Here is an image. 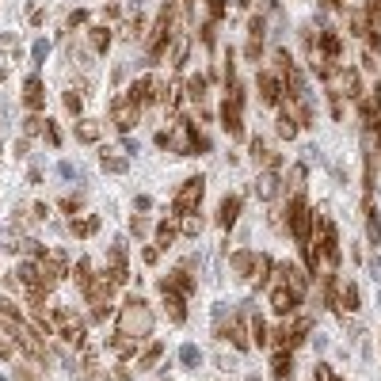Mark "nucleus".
<instances>
[{
	"instance_id": "obj_17",
	"label": "nucleus",
	"mask_w": 381,
	"mask_h": 381,
	"mask_svg": "<svg viewBox=\"0 0 381 381\" xmlns=\"http://www.w3.org/2000/svg\"><path fill=\"white\" fill-rule=\"evenodd\" d=\"M241 206H244L241 195H225L221 206H217V225H221V229H232V225H237V217H241Z\"/></svg>"
},
{
	"instance_id": "obj_2",
	"label": "nucleus",
	"mask_w": 381,
	"mask_h": 381,
	"mask_svg": "<svg viewBox=\"0 0 381 381\" xmlns=\"http://www.w3.org/2000/svg\"><path fill=\"white\" fill-rule=\"evenodd\" d=\"M0 328L8 331V340L16 343V347L23 351L31 362H39V366L50 362V351H46V343H42V331L39 328H27L23 320H4V316H0Z\"/></svg>"
},
{
	"instance_id": "obj_18",
	"label": "nucleus",
	"mask_w": 381,
	"mask_h": 381,
	"mask_svg": "<svg viewBox=\"0 0 381 381\" xmlns=\"http://www.w3.org/2000/svg\"><path fill=\"white\" fill-rule=\"evenodd\" d=\"M23 103H27V111L42 115V107H46V91H42V80H39V76H27V84H23Z\"/></svg>"
},
{
	"instance_id": "obj_11",
	"label": "nucleus",
	"mask_w": 381,
	"mask_h": 381,
	"mask_svg": "<svg viewBox=\"0 0 381 381\" xmlns=\"http://www.w3.org/2000/svg\"><path fill=\"white\" fill-rule=\"evenodd\" d=\"M256 91H259V103H267V107H279L282 96H286V80H282L279 73H259V76H256Z\"/></svg>"
},
{
	"instance_id": "obj_28",
	"label": "nucleus",
	"mask_w": 381,
	"mask_h": 381,
	"mask_svg": "<svg viewBox=\"0 0 381 381\" xmlns=\"http://www.w3.org/2000/svg\"><path fill=\"white\" fill-rule=\"evenodd\" d=\"M100 138H103V122H96V118H80V122H76V141L96 145Z\"/></svg>"
},
{
	"instance_id": "obj_20",
	"label": "nucleus",
	"mask_w": 381,
	"mask_h": 381,
	"mask_svg": "<svg viewBox=\"0 0 381 381\" xmlns=\"http://www.w3.org/2000/svg\"><path fill=\"white\" fill-rule=\"evenodd\" d=\"M331 309H340V313H355V309H358L355 282H340V286H336V301H331Z\"/></svg>"
},
{
	"instance_id": "obj_31",
	"label": "nucleus",
	"mask_w": 381,
	"mask_h": 381,
	"mask_svg": "<svg viewBox=\"0 0 381 381\" xmlns=\"http://www.w3.org/2000/svg\"><path fill=\"white\" fill-rule=\"evenodd\" d=\"M100 164H103V172H115V175H122L126 168H130V160H126V157H118L115 149H100Z\"/></svg>"
},
{
	"instance_id": "obj_36",
	"label": "nucleus",
	"mask_w": 381,
	"mask_h": 381,
	"mask_svg": "<svg viewBox=\"0 0 381 381\" xmlns=\"http://www.w3.org/2000/svg\"><path fill=\"white\" fill-rule=\"evenodd\" d=\"M88 39H91V50H96V54H107L111 50V31H107V27H91Z\"/></svg>"
},
{
	"instance_id": "obj_40",
	"label": "nucleus",
	"mask_w": 381,
	"mask_h": 381,
	"mask_svg": "<svg viewBox=\"0 0 381 381\" xmlns=\"http://www.w3.org/2000/svg\"><path fill=\"white\" fill-rule=\"evenodd\" d=\"M252 343H259V347H267V343H271V331H267L263 316H252Z\"/></svg>"
},
{
	"instance_id": "obj_8",
	"label": "nucleus",
	"mask_w": 381,
	"mask_h": 381,
	"mask_svg": "<svg viewBox=\"0 0 381 381\" xmlns=\"http://www.w3.org/2000/svg\"><path fill=\"white\" fill-rule=\"evenodd\" d=\"M202 195H206V179L202 175H190V179H183V187L175 190V199H172V214L183 217V214H195L202 202Z\"/></svg>"
},
{
	"instance_id": "obj_16",
	"label": "nucleus",
	"mask_w": 381,
	"mask_h": 381,
	"mask_svg": "<svg viewBox=\"0 0 381 381\" xmlns=\"http://www.w3.org/2000/svg\"><path fill=\"white\" fill-rule=\"evenodd\" d=\"M279 274H282V286H290V290L305 294L309 290V271L298 263H279Z\"/></svg>"
},
{
	"instance_id": "obj_47",
	"label": "nucleus",
	"mask_w": 381,
	"mask_h": 381,
	"mask_svg": "<svg viewBox=\"0 0 381 381\" xmlns=\"http://www.w3.org/2000/svg\"><path fill=\"white\" fill-rule=\"evenodd\" d=\"M130 232H133V237H145V232H149V217L133 214V217H130Z\"/></svg>"
},
{
	"instance_id": "obj_9",
	"label": "nucleus",
	"mask_w": 381,
	"mask_h": 381,
	"mask_svg": "<svg viewBox=\"0 0 381 381\" xmlns=\"http://www.w3.org/2000/svg\"><path fill=\"white\" fill-rule=\"evenodd\" d=\"M50 320H54V331H58L65 343H76V347H84V340H88V328H84V320L76 313H69V309H54L50 313Z\"/></svg>"
},
{
	"instance_id": "obj_54",
	"label": "nucleus",
	"mask_w": 381,
	"mask_h": 381,
	"mask_svg": "<svg viewBox=\"0 0 381 381\" xmlns=\"http://www.w3.org/2000/svg\"><path fill=\"white\" fill-rule=\"evenodd\" d=\"M84 23H88V12H84V8H76L73 16H69V31H76V27H84Z\"/></svg>"
},
{
	"instance_id": "obj_15",
	"label": "nucleus",
	"mask_w": 381,
	"mask_h": 381,
	"mask_svg": "<svg viewBox=\"0 0 381 381\" xmlns=\"http://www.w3.org/2000/svg\"><path fill=\"white\" fill-rule=\"evenodd\" d=\"M362 217H366V237H370V244H381V217H378L373 190H366V199H362Z\"/></svg>"
},
{
	"instance_id": "obj_45",
	"label": "nucleus",
	"mask_w": 381,
	"mask_h": 381,
	"mask_svg": "<svg viewBox=\"0 0 381 381\" xmlns=\"http://www.w3.org/2000/svg\"><path fill=\"white\" fill-rule=\"evenodd\" d=\"M0 244H4L8 252H23L27 237H19V232H12V229H0Z\"/></svg>"
},
{
	"instance_id": "obj_10",
	"label": "nucleus",
	"mask_w": 381,
	"mask_h": 381,
	"mask_svg": "<svg viewBox=\"0 0 381 381\" xmlns=\"http://www.w3.org/2000/svg\"><path fill=\"white\" fill-rule=\"evenodd\" d=\"M39 267H42V279H46V286H50V290L58 286L61 279H65V274H73V271H69V256L61 248H50L46 256L39 259Z\"/></svg>"
},
{
	"instance_id": "obj_46",
	"label": "nucleus",
	"mask_w": 381,
	"mask_h": 381,
	"mask_svg": "<svg viewBox=\"0 0 381 381\" xmlns=\"http://www.w3.org/2000/svg\"><path fill=\"white\" fill-rule=\"evenodd\" d=\"M0 316H4V320H23V313L16 309V301H12V298H0Z\"/></svg>"
},
{
	"instance_id": "obj_33",
	"label": "nucleus",
	"mask_w": 381,
	"mask_h": 381,
	"mask_svg": "<svg viewBox=\"0 0 381 381\" xmlns=\"http://www.w3.org/2000/svg\"><path fill=\"white\" fill-rule=\"evenodd\" d=\"M160 358H164V343H149V347L138 355V370H153Z\"/></svg>"
},
{
	"instance_id": "obj_53",
	"label": "nucleus",
	"mask_w": 381,
	"mask_h": 381,
	"mask_svg": "<svg viewBox=\"0 0 381 381\" xmlns=\"http://www.w3.org/2000/svg\"><path fill=\"white\" fill-rule=\"evenodd\" d=\"M65 107L73 111V115H80V107H84V100L76 96V91H65Z\"/></svg>"
},
{
	"instance_id": "obj_34",
	"label": "nucleus",
	"mask_w": 381,
	"mask_h": 381,
	"mask_svg": "<svg viewBox=\"0 0 381 381\" xmlns=\"http://www.w3.org/2000/svg\"><path fill=\"white\" fill-rule=\"evenodd\" d=\"M256 195H259V199H274V195H279V175H274V172H263V175H259V179H256Z\"/></svg>"
},
{
	"instance_id": "obj_5",
	"label": "nucleus",
	"mask_w": 381,
	"mask_h": 381,
	"mask_svg": "<svg viewBox=\"0 0 381 381\" xmlns=\"http://www.w3.org/2000/svg\"><path fill=\"white\" fill-rule=\"evenodd\" d=\"M229 96L221 103V130L229 138H244V88L241 84H229Z\"/></svg>"
},
{
	"instance_id": "obj_22",
	"label": "nucleus",
	"mask_w": 381,
	"mask_h": 381,
	"mask_svg": "<svg viewBox=\"0 0 381 381\" xmlns=\"http://www.w3.org/2000/svg\"><path fill=\"white\" fill-rule=\"evenodd\" d=\"M126 96H130V100L138 103V107H145V103H149L153 96H157V80H153V76H138V80L130 84V91H126Z\"/></svg>"
},
{
	"instance_id": "obj_21",
	"label": "nucleus",
	"mask_w": 381,
	"mask_h": 381,
	"mask_svg": "<svg viewBox=\"0 0 381 381\" xmlns=\"http://www.w3.org/2000/svg\"><path fill=\"white\" fill-rule=\"evenodd\" d=\"M164 294V313H168V320L172 324H183L187 320V301H183V294L179 290H160Z\"/></svg>"
},
{
	"instance_id": "obj_57",
	"label": "nucleus",
	"mask_w": 381,
	"mask_h": 381,
	"mask_svg": "<svg viewBox=\"0 0 381 381\" xmlns=\"http://www.w3.org/2000/svg\"><path fill=\"white\" fill-rule=\"evenodd\" d=\"M141 259H145V263H157V259H160V248H145V252H141Z\"/></svg>"
},
{
	"instance_id": "obj_14",
	"label": "nucleus",
	"mask_w": 381,
	"mask_h": 381,
	"mask_svg": "<svg viewBox=\"0 0 381 381\" xmlns=\"http://www.w3.org/2000/svg\"><path fill=\"white\" fill-rule=\"evenodd\" d=\"M111 282L115 286H126L130 282V263H126V241H115V248H111Z\"/></svg>"
},
{
	"instance_id": "obj_60",
	"label": "nucleus",
	"mask_w": 381,
	"mask_h": 381,
	"mask_svg": "<svg viewBox=\"0 0 381 381\" xmlns=\"http://www.w3.org/2000/svg\"><path fill=\"white\" fill-rule=\"evenodd\" d=\"M183 4H190V0H183Z\"/></svg>"
},
{
	"instance_id": "obj_4",
	"label": "nucleus",
	"mask_w": 381,
	"mask_h": 381,
	"mask_svg": "<svg viewBox=\"0 0 381 381\" xmlns=\"http://www.w3.org/2000/svg\"><path fill=\"white\" fill-rule=\"evenodd\" d=\"M172 39H175V4L168 0L164 8H160L157 23H153V31H149V61L164 58V50L172 46Z\"/></svg>"
},
{
	"instance_id": "obj_29",
	"label": "nucleus",
	"mask_w": 381,
	"mask_h": 381,
	"mask_svg": "<svg viewBox=\"0 0 381 381\" xmlns=\"http://www.w3.org/2000/svg\"><path fill=\"white\" fill-rule=\"evenodd\" d=\"M271 378H274V381H290V378H294V355H290V351H279V355H274Z\"/></svg>"
},
{
	"instance_id": "obj_13",
	"label": "nucleus",
	"mask_w": 381,
	"mask_h": 381,
	"mask_svg": "<svg viewBox=\"0 0 381 381\" xmlns=\"http://www.w3.org/2000/svg\"><path fill=\"white\" fill-rule=\"evenodd\" d=\"M298 305H301V294H298V290L282 286V282L271 290V309H274L279 316H294V313H298Z\"/></svg>"
},
{
	"instance_id": "obj_55",
	"label": "nucleus",
	"mask_w": 381,
	"mask_h": 381,
	"mask_svg": "<svg viewBox=\"0 0 381 381\" xmlns=\"http://www.w3.org/2000/svg\"><path fill=\"white\" fill-rule=\"evenodd\" d=\"M316 381H343L340 373H331L328 366H316Z\"/></svg>"
},
{
	"instance_id": "obj_30",
	"label": "nucleus",
	"mask_w": 381,
	"mask_h": 381,
	"mask_svg": "<svg viewBox=\"0 0 381 381\" xmlns=\"http://www.w3.org/2000/svg\"><path fill=\"white\" fill-rule=\"evenodd\" d=\"M111 351H115V355H138L141 351V340H133V336H122V331H115V336H111Z\"/></svg>"
},
{
	"instance_id": "obj_35",
	"label": "nucleus",
	"mask_w": 381,
	"mask_h": 381,
	"mask_svg": "<svg viewBox=\"0 0 381 381\" xmlns=\"http://www.w3.org/2000/svg\"><path fill=\"white\" fill-rule=\"evenodd\" d=\"M229 263L237 267L241 274H256V252H232Z\"/></svg>"
},
{
	"instance_id": "obj_56",
	"label": "nucleus",
	"mask_w": 381,
	"mask_h": 381,
	"mask_svg": "<svg viewBox=\"0 0 381 381\" xmlns=\"http://www.w3.org/2000/svg\"><path fill=\"white\" fill-rule=\"evenodd\" d=\"M61 210H69V214H80V199H61Z\"/></svg>"
},
{
	"instance_id": "obj_44",
	"label": "nucleus",
	"mask_w": 381,
	"mask_h": 381,
	"mask_svg": "<svg viewBox=\"0 0 381 381\" xmlns=\"http://www.w3.org/2000/svg\"><path fill=\"white\" fill-rule=\"evenodd\" d=\"M96 229H100V217H73V232H76V237H91Z\"/></svg>"
},
{
	"instance_id": "obj_58",
	"label": "nucleus",
	"mask_w": 381,
	"mask_h": 381,
	"mask_svg": "<svg viewBox=\"0 0 381 381\" xmlns=\"http://www.w3.org/2000/svg\"><path fill=\"white\" fill-rule=\"evenodd\" d=\"M12 347H16L12 340H0V358H12Z\"/></svg>"
},
{
	"instance_id": "obj_48",
	"label": "nucleus",
	"mask_w": 381,
	"mask_h": 381,
	"mask_svg": "<svg viewBox=\"0 0 381 381\" xmlns=\"http://www.w3.org/2000/svg\"><path fill=\"white\" fill-rule=\"evenodd\" d=\"M141 34H145V19L133 16L130 23H126V39H141Z\"/></svg>"
},
{
	"instance_id": "obj_49",
	"label": "nucleus",
	"mask_w": 381,
	"mask_h": 381,
	"mask_svg": "<svg viewBox=\"0 0 381 381\" xmlns=\"http://www.w3.org/2000/svg\"><path fill=\"white\" fill-rule=\"evenodd\" d=\"M187 46H190L187 39H179V42H175V50H172V65H175V69H179L183 61H187Z\"/></svg>"
},
{
	"instance_id": "obj_50",
	"label": "nucleus",
	"mask_w": 381,
	"mask_h": 381,
	"mask_svg": "<svg viewBox=\"0 0 381 381\" xmlns=\"http://www.w3.org/2000/svg\"><path fill=\"white\" fill-rule=\"evenodd\" d=\"M290 187H294V190L305 187V164H294V168H290Z\"/></svg>"
},
{
	"instance_id": "obj_32",
	"label": "nucleus",
	"mask_w": 381,
	"mask_h": 381,
	"mask_svg": "<svg viewBox=\"0 0 381 381\" xmlns=\"http://www.w3.org/2000/svg\"><path fill=\"white\" fill-rule=\"evenodd\" d=\"M225 336L232 340V347H237V351H248V347H252L248 331H244V316H237V320L229 324V331H225Z\"/></svg>"
},
{
	"instance_id": "obj_41",
	"label": "nucleus",
	"mask_w": 381,
	"mask_h": 381,
	"mask_svg": "<svg viewBox=\"0 0 381 381\" xmlns=\"http://www.w3.org/2000/svg\"><path fill=\"white\" fill-rule=\"evenodd\" d=\"M179 232H187V237H199V232H202L199 210H195V214H183V217H179Z\"/></svg>"
},
{
	"instance_id": "obj_38",
	"label": "nucleus",
	"mask_w": 381,
	"mask_h": 381,
	"mask_svg": "<svg viewBox=\"0 0 381 381\" xmlns=\"http://www.w3.org/2000/svg\"><path fill=\"white\" fill-rule=\"evenodd\" d=\"M206 84H210V76H190V80H187V96L195 103H202V100H206Z\"/></svg>"
},
{
	"instance_id": "obj_1",
	"label": "nucleus",
	"mask_w": 381,
	"mask_h": 381,
	"mask_svg": "<svg viewBox=\"0 0 381 381\" xmlns=\"http://www.w3.org/2000/svg\"><path fill=\"white\" fill-rule=\"evenodd\" d=\"M115 331H122V336H133V340H149L153 336V309L145 305V301L133 294V298H126L122 305H118V324Z\"/></svg>"
},
{
	"instance_id": "obj_19",
	"label": "nucleus",
	"mask_w": 381,
	"mask_h": 381,
	"mask_svg": "<svg viewBox=\"0 0 381 381\" xmlns=\"http://www.w3.org/2000/svg\"><path fill=\"white\" fill-rule=\"evenodd\" d=\"M160 290H179L183 298H187V294H195V279L187 274V267H179V271H172V274L160 279Z\"/></svg>"
},
{
	"instance_id": "obj_43",
	"label": "nucleus",
	"mask_w": 381,
	"mask_h": 381,
	"mask_svg": "<svg viewBox=\"0 0 381 381\" xmlns=\"http://www.w3.org/2000/svg\"><path fill=\"white\" fill-rule=\"evenodd\" d=\"M298 118H294L290 115V111H282V115H279V133H282V138H298Z\"/></svg>"
},
{
	"instance_id": "obj_6",
	"label": "nucleus",
	"mask_w": 381,
	"mask_h": 381,
	"mask_svg": "<svg viewBox=\"0 0 381 381\" xmlns=\"http://www.w3.org/2000/svg\"><path fill=\"white\" fill-rule=\"evenodd\" d=\"M313 244H316V252H320V259L328 263V271L340 267V232H336V221H331V217H316Z\"/></svg>"
},
{
	"instance_id": "obj_52",
	"label": "nucleus",
	"mask_w": 381,
	"mask_h": 381,
	"mask_svg": "<svg viewBox=\"0 0 381 381\" xmlns=\"http://www.w3.org/2000/svg\"><path fill=\"white\" fill-rule=\"evenodd\" d=\"M179 358H183L187 366H195V362H199V347H195V343H187V347L179 351Z\"/></svg>"
},
{
	"instance_id": "obj_42",
	"label": "nucleus",
	"mask_w": 381,
	"mask_h": 381,
	"mask_svg": "<svg viewBox=\"0 0 381 381\" xmlns=\"http://www.w3.org/2000/svg\"><path fill=\"white\" fill-rule=\"evenodd\" d=\"M271 271H274V259L271 256H256V274H252V279H259V286H267Z\"/></svg>"
},
{
	"instance_id": "obj_12",
	"label": "nucleus",
	"mask_w": 381,
	"mask_h": 381,
	"mask_svg": "<svg viewBox=\"0 0 381 381\" xmlns=\"http://www.w3.org/2000/svg\"><path fill=\"white\" fill-rule=\"evenodd\" d=\"M111 122H115L122 133H130L133 126L141 122V107L130 100V96H122V100H115V107H111Z\"/></svg>"
},
{
	"instance_id": "obj_37",
	"label": "nucleus",
	"mask_w": 381,
	"mask_h": 381,
	"mask_svg": "<svg viewBox=\"0 0 381 381\" xmlns=\"http://www.w3.org/2000/svg\"><path fill=\"white\" fill-rule=\"evenodd\" d=\"M73 279H76V286H80V290H88V282L96 279V274H91V259H76Z\"/></svg>"
},
{
	"instance_id": "obj_3",
	"label": "nucleus",
	"mask_w": 381,
	"mask_h": 381,
	"mask_svg": "<svg viewBox=\"0 0 381 381\" xmlns=\"http://www.w3.org/2000/svg\"><path fill=\"white\" fill-rule=\"evenodd\" d=\"M84 298H88L91 305V320H107L111 313H115V282H111V274H96V279L88 282V290H84Z\"/></svg>"
},
{
	"instance_id": "obj_26",
	"label": "nucleus",
	"mask_w": 381,
	"mask_h": 381,
	"mask_svg": "<svg viewBox=\"0 0 381 381\" xmlns=\"http://www.w3.org/2000/svg\"><path fill=\"white\" fill-rule=\"evenodd\" d=\"M313 46H316V50H320L328 61H340L343 42H340V34H336V31H320V42H313Z\"/></svg>"
},
{
	"instance_id": "obj_25",
	"label": "nucleus",
	"mask_w": 381,
	"mask_h": 381,
	"mask_svg": "<svg viewBox=\"0 0 381 381\" xmlns=\"http://www.w3.org/2000/svg\"><path fill=\"white\" fill-rule=\"evenodd\" d=\"M16 279H19V282H23L27 290H34V286H46V279H42V267H39V263H34V259H31V263H19V271H16ZM46 290H50V286H46Z\"/></svg>"
},
{
	"instance_id": "obj_59",
	"label": "nucleus",
	"mask_w": 381,
	"mask_h": 381,
	"mask_svg": "<svg viewBox=\"0 0 381 381\" xmlns=\"http://www.w3.org/2000/svg\"><path fill=\"white\" fill-rule=\"evenodd\" d=\"M16 381H39L34 373H27V370H16Z\"/></svg>"
},
{
	"instance_id": "obj_7",
	"label": "nucleus",
	"mask_w": 381,
	"mask_h": 381,
	"mask_svg": "<svg viewBox=\"0 0 381 381\" xmlns=\"http://www.w3.org/2000/svg\"><path fill=\"white\" fill-rule=\"evenodd\" d=\"M286 225H290V237L305 248L309 241H313V225H316V217H313V210H309V202L301 199H290V206H286Z\"/></svg>"
},
{
	"instance_id": "obj_39",
	"label": "nucleus",
	"mask_w": 381,
	"mask_h": 381,
	"mask_svg": "<svg viewBox=\"0 0 381 381\" xmlns=\"http://www.w3.org/2000/svg\"><path fill=\"white\" fill-rule=\"evenodd\" d=\"M46 126H50V118L34 115V111L23 118V133H27V138H34V133H46Z\"/></svg>"
},
{
	"instance_id": "obj_51",
	"label": "nucleus",
	"mask_w": 381,
	"mask_h": 381,
	"mask_svg": "<svg viewBox=\"0 0 381 381\" xmlns=\"http://www.w3.org/2000/svg\"><path fill=\"white\" fill-rule=\"evenodd\" d=\"M206 8H210V19H214V23L225 19V0H206Z\"/></svg>"
},
{
	"instance_id": "obj_27",
	"label": "nucleus",
	"mask_w": 381,
	"mask_h": 381,
	"mask_svg": "<svg viewBox=\"0 0 381 381\" xmlns=\"http://www.w3.org/2000/svg\"><path fill=\"white\" fill-rule=\"evenodd\" d=\"M175 237H179V221H175V214L168 217V221H160L157 225V248L160 252H168L175 244Z\"/></svg>"
},
{
	"instance_id": "obj_23",
	"label": "nucleus",
	"mask_w": 381,
	"mask_h": 381,
	"mask_svg": "<svg viewBox=\"0 0 381 381\" xmlns=\"http://www.w3.org/2000/svg\"><path fill=\"white\" fill-rule=\"evenodd\" d=\"M252 160H256L259 168H267V172H274V168L282 164V160L274 157L271 149H267V141H263V138H252Z\"/></svg>"
},
{
	"instance_id": "obj_24",
	"label": "nucleus",
	"mask_w": 381,
	"mask_h": 381,
	"mask_svg": "<svg viewBox=\"0 0 381 381\" xmlns=\"http://www.w3.org/2000/svg\"><path fill=\"white\" fill-rule=\"evenodd\" d=\"M259 50H263V19H252L248 23V46H244V54H248V61H259Z\"/></svg>"
}]
</instances>
